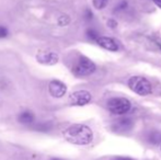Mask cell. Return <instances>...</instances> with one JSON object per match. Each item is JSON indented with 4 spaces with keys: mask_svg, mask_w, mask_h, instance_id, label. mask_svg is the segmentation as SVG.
Listing matches in <instances>:
<instances>
[{
    "mask_svg": "<svg viewBox=\"0 0 161 160\" xmlns=\"http://www.w3.org/2000/svg\"><path fill=\"white\" fill-rule=\"evenodd\" d=\"M36 60L42 65H47V66H53L57 64L59 57L56 53L48 51H40L36 54Z\"/></svg>",
    "mask_w": 161,
    "mask_h": 160,
    "instance_id": "5b68a950",
    "label": "cell"
},
{
    "mask_svg": "<svg viewBox=\"0 0 161 160\" xmlns=\"http://www.w3.org/2000/svg\"><path fill=\"white\" fill-rule=\"evenodd\" d=\"M64 137L66 141L74 145H88L93 139V133L87 125L74 124L65 130Z\"/></svg>",
    "mask_w": 161,
    "mask_h": 160,
    "instance_id": "6da1fadb",
    "label": "cell"
},
{
    "mask_svg": "<svg viewBox=\"0 0 161 160\" xmlns=\"http://www.w3.org/2000/svg\"><path fill=\"white\" fill-rule=\"evenodd\" d=\"M130 102L125 98H113L108 102V109L111 113L123 115L130 110Z\"/></svg>",
    "mask_w": 161,
    "mask_h": 160,
    "instance_id": "277c9868",
    "label": "cell"
},
{
    "mask_svg": "<svg viewBox=\"0 0 161 160\" xmlns=\"http://www.w3.org/2000/svg\"><path fill=\"white\" fill-rule=\"evenodd\" d=\"M97 43L101 47H103V48L108 49V51L116 52L117 49H119V46H117L116 42H115V41L113 40V39H111V37H108V36H100L99 39L97 40Z\"/></svg>",
    "mask_w": 161,
    "mask_h": 160,
    "instance_id": "9c48e42d",
    "label": "cell"
},
{
    "mask_svg": "<svg viewBox=\"0 0 161 160\" xmlns=\"http://www.w3.org/2000/svg\"><path fill=\"white\" fill-rule=\"evenodd\" d=\"M148 141H149V143L153 144V145L160 144L161 143V133H159V132L150 133L148 136Z\"/></svg>",
    "mask_w": 161,
    "mask_h": 160,
    "instance_id": "8fae6325",
    "label": "cell"
},
{
    "mask_svg": "<svg viewBox=\"0 0 161 160\" xmlns=\"http://www.w3.org/2000/svg\"><path fill=\"white\" fill-rule=\"evenodd\" d=\"M114 160H131L129 158H125V157H119V158H115Z\"/></svg>",
    "mask_w": 161,
    "mask_h": 160,
    "instance_id": "e0dca14e",
    "label": "cell"
},
{
    "mask_svg": "<svg viewBox=\"0 0 161 160\" xmlns=\"http://www.w3.org/2000/svg\"><path fill=\"white\" fill-rule=\"evenodd\" d=\"M108 23L110 24V26H111V28H115V26H116V24H117L116 22H115V21H113V20H110V21H108Z\"/></svg>",
    "mask_w": 161,
    "mask_h": 160,
    "instance_id": "2e32d148",
    "label": "cell"
},
{
    "mask_svg": "<svg viewBox=\"0 0 161 160\" xmlns=\"http://www.w3.org/2000/svg\"><path fill=\"white\" fill-rule=\"evenodd\" d=\"M48 91L52 97L54 98H63L67 92V87L64 82L59 80H53L51 81L48 86Z\"/></svg>",
    "mask_w": 161,
    "mask_h": 160,
    "instance_id": "52a82bcc",
    "label": "cell"
},
{
    "mask_svg": "<svg viewBox=\"0 0 161 160\" xmlns=\"http://www.w3.org/2000/svg\"><path fill=\"white\" fill-rule=\"evenodd\" d=\"M94 70H96L94 63L90 60L88 57H85V56H81L74 67V74L78 77L89 76L92 73H94Z\"/></svg>",
    "mask_w": 161,
    "mask_h": 160,
    "instance_id": "3957f363",
    "label": "cell"
},
{
    "mask_svg": "<svg viewBox=\"0 0 161 160\" xmlns=\"http://www.w3.org/2000/svg\"><path fill=\"white\" fill-rule=\"evenodd\" d=\"M8 33H9L8 29L4 28V26H2V25H0V39H4V37H7L8 36Z\"/></svg>",
    "mask_w": 161,
    "mask_h": 160,
    "instance_id": "9a60e30c",
    "label": "cell"
},
{
    "mask_svg": "<svg viewBox=\"0 0 161 160\" xmlns=\"http://www.w3.org/2000/svg\"><path fill=\"white\" fill-rule=\"evenodd\" d=\"M92 3H93L94 8L97 9H103L108 6V0H92Z\"/></svg>",
    "mask_w": 161,
    "mask_h": 160,
    "instance_id": "7c38bea8",
    "label": "cell"
},
{
    "mask_svg": "<svg viewBox=\"0 0 161 160\" xmlns=\"http://www.w3.org/2000/svg\"><path fill=\"white\" fill-rule=\"evenodd\" d=\"M19 122L22 124H31L34 122V114L30 111H24L19 115Z\"/></svg>",
    "mask_w": 161,
    "mask_h": 160,
    "instance_id": "30bf717a",
    "label": "cell"
},
{
    "mask_svg": "<svg viewBox=\"0 0 161 160\" xmlns=\"http://www.w3.org/2000/svg\"><path fill=\"white\" fill-rule=\"evenodd\" d=\"M70 19L68 15H62V17L59 18V20H58V23H59V25L64 26V25H67L68 23H69Z\"/></svg>",
    "mask_w": 161,
    "mask_h": 160,
    "instance_id": "5bb4252c",
    "label": "cell"
},
{
    "mask_svg": "<svg viewBox=\"0 0 161 160\" xmlns=\"http://www.w3.org/2000/svg\"><path fill=\"white\" fill-rule=\"evenodd\" d=\"M128 87L139 96H148L151 92V83L146 78L135 76L128 80Z\"/></svg>",
    "mask_w": 161,
    "mask_h": 160,
    "instance_id": "7a4b0ae2",
    "label": "cell"
},
{
    "mask_svg": "<svg viewBox=\"0 0 161 160\" xmlns=\"http://www.w3.org/2000/svg\"><path fill=\"white\" fill-rule=\"evenodd\" d=\"M87 35L89 39L93 40V41H97V39H99V33L97 32L96 30H93V29H90V30L87 31Z\"/></svg>",
    "mask_w": 161,
    "mask_h": 160,
    "instance_id": "4fadbf2b",
    "label": "cell"
},
{
    "mask_svg": "<svg viewBox=\"0 0 161 160\" xmlns=\"http://www.w3.org/2000/svg\"><path fill=\"white\" fill-rule=\"evenodd\" d=\"M133 127V121L130 119H121L113 124L112 128L116 133H125L131 130Z\"/></svg>",
    "mask_w": 161,
    "mask_h": 160,
    "instance_id": "ba28073f",
    "label": "cell"
},
{
    "mask_svg": "<svg viewBox=\"0 0 161 160\" xmlns=\"http://www.w3.org/2000/svg\"><path fill=\"white\" fill-rule=\"evenodd\" d=\"M51 160H64V159H60V158H53V159H51Z\"/></svg>",
    "mask_w": 161,
    "mask_h": 160,
    "instance_id": "ac0fdd59",
    "label": "cell"
},
{
    "mask_svg": "<svg viewBox=\"0 0 161 160\" xmlns=\"http://www.w3.org/2000/svg\"><path fill=\"white\" fill-rule=\"evenodd\" d=\"M70 103L72 105H78V107H82V105H86L91 101V93L86 90H79V91H76L74 93H71L69 98Z\"/></svg>",
    "mask_w": 161,
    "mask_h": 160,
    "instance_id": "8992f818",
    "label": "cell"
}]
</instances>
